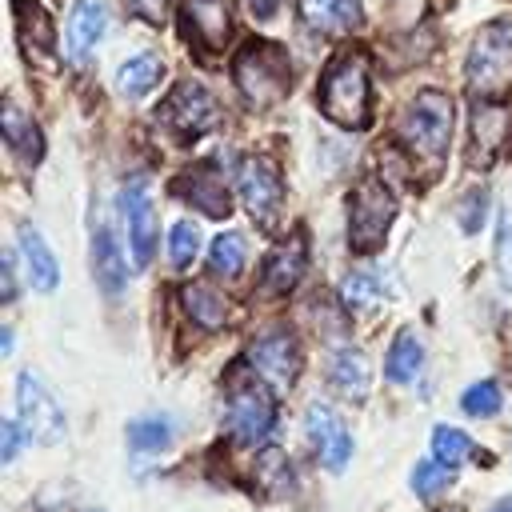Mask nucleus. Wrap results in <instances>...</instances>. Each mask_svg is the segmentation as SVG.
Masks as SVG:
<instances>
[{"instance_id": "obj_2", "label": "nucleus", "mask_w": 512, "mask_h": 512, "mask_svg": "<svg viewBox=\"0 0 512 512\" xmlns=\"http://www.w3.org/2000/svg\"><path fill=\"white\" fill-rule=\"evenodd\" d=\"M404 148L428 164H440L452 140V100L444 92H420L416 100H408V108L400 112L396 124Z\"/></svg>"}, {"instance_id": "obj_7", "label": "nucleus", "mask_w": 512, "mask_h": 512, "mask_svg": "<svg viewBox=\"0 0 512 512\" xmlns=\"http://www.w3.org/2000/svg\"><path fill=\"white\" fill-rule=\"evenodd\" d=\"M156 120H164V124L176 128V132L196 136V132H208V128L220 120V108H216L212 92H208L200 80H180V84L172 88V96L156 108Z\"/></svg>"}, {"instance_id": "obj_10", "label": "nucleus", "mask_w": 512, "mask_h": 512, "mask_svg": "<svg viewBox=\"0 0 512 512\" xmlns=\"http://www.w3.org/2000/svg\"><path fill=\"white\" fill-rule=\"evenodd\" d=\"M120 212H124V224H128V244H132V264L136 268H148L152 252H156V208H152V196H148V184L136 176L124 184L120 192Z\"/></svg>"}, {"instance_id": "obj_27", "label": "nucleus", "mask_w": 512, "mask_h": 512, "mask_svg": "<svg viewBox=\"0 0 512 512\" xmlns=\"http://www.w3.org/2000/svg\"><path fill=\"white\" fill-rule=\"evenodd\" d=\"M12 12H16V28H20V36H24L28 44H36L40 52H52V24H48L44 8L32 4V0H16Z\"/></svg>"}, {"instance_id": "obj_18", "label": "nucleus", "mask_w": 512, "mask_h": 512, "mask_svg": "<svg viewBox=\"0 0 512 512\" xmlns=\"http://www.w3.org/2000/svg\"><path fill=\"white\" fill-rule=\"evenodd\" d=\"M300 20L312 32L340 36L360 20V0H300Z\"/></svg>"}, {"instance_id": "obj_30", "label": "nucleus", "mask_w": 512, "mask_h": 512, "mask_svg": "<svg viewBox=\"0 0 512 512\" xmlns=\"http://www.w3.org/2000/svg\"><path fill=\"white\" fill-rule=\"evenodd\" d=\"M500 404H504V396H500V384H496V380H480V384H472V388L460 396V408H464L468 416H480V420L496 416Z\"/></svg>"}, {"instance_id": "obj_11", "label": "nucleus", "mask_w": 512, "mask_h": 512, "mask_svg": "<svg viewBox=\"0 0 512 512\" xmlns=\"http://www.w3.org/2000/svg\"><path fill=\"white\" fill-rule=\"evenodd\" d=\"M304 432H308V444H312V452L320 456V464L328 472H340L352 460V436H348V424L340 420L336 408L312 404L304 412Z\"/></svg>"}, {"instance_id": "obj_31", "label": "nucleus", "mask_w": 512, "mask_h": 512, "mask_svg": "<svg viewBox=\"0 0 512 512\" xmlns=\"http://www.w3.org/2000/svg\"><path fill=\"white\" fill-rule=\"evenodd\" d=\"M448 484H452V468H444V464H436V460H420V464L412 468V492L424 496V500L440 496Z\"/></svg>"}, {"instance_id": "obj_12", "label": "nucleus", "mask_w": 512, "mask_h": 512, "mask_svg": "<svg viewBox=\"0 0 512 512\" xmlns=\"http://www.w3.org/2000/svg\"><path fill=\"white\" fill-rule=\"evenodd\" d=\"M512 136V108L492 96L472 100V164H492Z\"/></svg>"}, {"instance_id": "obj_28", "label": "nucleus", "mask_w": 512, "mask_h": 512, "mask_svg": "<svg viewBox=\"0 0 512 512\" xmlns=\"http://www.w3.org/2000/svg\"><path fill=\"white\" fill-rule=\"evenodd\" d=\"M128 444L136 452H164L172 444V424L168 416H140L128 424Z\"/></svg>"}, {"instance_id": "obj_13", "label": "nucleus", "mask_w": 512, "mask_h": 512, "mask_svg": "<svg viewBox=\"0 0 512 512\" xmlns=\"http://www.w3.org/2000/svg\"><path fill=\"white\" fill-rule=\"evenodd\" d=\"M248 364L252 372L272 384V388H288L296 380V368H300V352H296V340L288 332H264L260 340H252L248 348Z\"/></svg>"}, {"instance_id": "obj_1", "label": "nucleus", "mask_w": 512, "mask_h": 512, "mask_svg": "<svg viewBox=\"0 0 512 512\" xmlns=\"http://www.w3.org/2000/svg\"><path fill=\"white\" fill-rule=\"evenodd\" d=\"M320 112L340 128L368 124V60L364 52H340L320 76Z\"/></svg>"}, {"instance_id": "obj_36", "label": "nucleus", "mask_w": 512, "mask_h": 512, "mask_svg": "<svg viewBox=\"0 0 512 512\" xmlns=\"http://www.w3.org/2000/svg\"><path fill=\"white\" fill-rule=\"evenodd\" d=\"M0 436H4V444H0V460H4V464H12L28 432L20 428V420H4V428H0Z\"/></svg>"}, {"instance_id": "obj_39", "label": "nucleus", "mask_w": 512, "mask_h": 512, "mask_svg": "<svg viewBox=\"0 0 512 512\" xmlns=\"http://www.w3.org/2000/svg\"><path fill=\"white\" fill-rule=\"evenodd\" d=\"M4 300H12L16 296V276H12V256H4Z\"/></svg>"}, {"instance_id": "obj_25", "label": "nucleus", "mask_w": 512, "mask_h": 512, "mask_svg": "<svg viewBox=\"0 0 512 512\" xmlns=\"http://www.w3.org/2000/svg\"><path fill=\"white\" fill-rule=\"evenodd\" d=\"M180 300H184L188 316H192L200 328H220V324L228 320V300H224L216 288H208V284H184Z\"/></svg>"}, {"instance_id": "obj_17", "label": "nucleus", "mask_w": 512, "mask_h": 512, "mask_svg": "<svg viewBox=\"0 0 512 512\" xmlns=\"http://www.w3.org/2000/svg\"><path fill=\"white\" fill-rule=\"evenodd\" d=\"M16 240H20V252H24V268H28L32 288L52 292V288L60 284V268H56V256H52V248L44 244V236H40L32 224H20Z\"/></svg>"}, {"instance_id": "obj_8", "label": "nucleus", "mask_w": 512, "mask_h": 512, "mask_svg": "<svg viewBox=\"0 0 512 512\" xmlns=\"http://www.w3.org/2000/svg\"><path fill=\"white\" fill-rule=\"evenodd\" d=\"M512 68V16H500L484 24L468 48V80L472 84H492Z\"/></svg>"}, {"instance_id": "obj_33", "label": "nucleus", "mask_w": 512, "mask_h": 512, "mask_svg": "<svg viewBox=\"0 0 512 512\" xmlns=\"http://www.w3.org/2000/svg\"><path fill=\"white\" fill-rule=\"evenodd\" d=\"M376 300H380V288L368 272H356V276L344 280V304L352 312H368V308H376Z\"/></svg>"}, {"instance_id": "obj_26", "label": "nucleus", "mask_w": 512, "mask_h": 512, "mask_svg": "<svg viewBox=\"0 0 512 512\" xmlns=\"http://www.w3.org/2000/svg\"><path fill=\"white\" fill-rule=\"evenodd\" d=\"M244 260H248V248H244V236L240 232H224L208 248V268L216 276H224V280H236L244 272Z\"/></svg>"}, {"instance_id": "obj_19", "label": "nucleus", "mask_w": 512, "mask_h": 512, "mask_svg": "<svg viewBox=\"0 0 512 512\" xmlns=\"http://www.w3.org/2000/svg\"><path fill=\"white\" fill-rule=\"evenodd\" d=\"M104 24H108L104 4H96V0H80V4L72 8V20H68V52H72V60H84V56L100 44Z\"/></svg>"}, {"instance_id": "obj_40", "label": "nucleus", "mask_w": 512, "mask_h": 512, "mask_svg": "<svg viewBox=\"0 0 512 512\" xmlns=\"http://www.w3.org/2000/svg\"><path fill=\"white\" fill-rule=\"evenodd\" d=\"M488 512H512V496H504V500H500V504H492Z\"/></svg>"}, {"instance_id": "obj_20", "label": "nucleus", "mask_w": 512, "mask_h": 512, "mask_svg": "<svg viewBox=\"0 0 512 512\" xmlns=\"http://www.w3.org/2000/svg\"><path fill=\"white\" fill-rule=\"evenodd\" d=\"M0 128H4V144H8L24 164H36V160H40V132H36V120H32L28 112H20L16 100H4Z\"/></svg>"}, {"instance_id": "obj_23", "label": "nucleus", "mask_w": 512, "mask_h": 512, "mask_svg": "<svg viewBox=\"0 0 512 512\" xmlns=\"http://www.w3.org/2000/svg\"><path fill=\"white\" fill-rule=\"evenodd\" d=\"M420 364H424V344L416 340V332H396L392 348H388V360H384V376L392 384H408L420 376Z\"/></svg>"}, {"instance_id": "obj_22", "label": "nucleus", "mask_w": 512, "mask_h": 512, "mask_svg": "<svg viewBox=\"0 0 512 512\" xmlns=\"http://www.w3.org/2000/svg\"><path fill=\"white\" fill-rule=\"evenodd\" d=\"M332 384L352 396V400H364L368 396V384H372V368H368V356L360 348H340L332 356Z\"/></svg>"}, {"instance_id": "obj_15", "label": "nucleus", "mask_w": 512, "mask_h": 512, "mask_svg": "<svg viewBox=\"0 0 512 512\" xmlns=\"http://www.w3.org/2000/svg\"><path fill=\"white\" fill-rule=\"evenodd\" d=\"M188 204H196L204 216H228V208H232V200H228V188H224V180H220V172L216 168H188L176 184H172Z\"/></svg>"}, {"instance_id": "obj_16", "label": "nucleus", "mask_w": 512, "mask_h": 512, "mask_svg": "<svg viewBox=\"0 0 512 512\" xmlns=\"http://www.w3.org/2000/svg\"><path fill=\"white\" fill-rule=\"evenodd\" d=\"M304 264H308V248H304V232H292L288 244H280L268 264H264V288L268 292H288L296 288V280L304 276Z\"/></svg>"}, {"instance_id": "obj_35", "label": "nucleus", "mask_w": 512, "mask_h": 512, "mask_svg": "<svg viewBox=\"0 0 512 512\" xmlns=\"http://www.w3.org/2000/svg\"><path fill=\"white\" fill-rule=\"evenodd\" d=\"M484 208H488V196H484V192H468V196H464V204H460V224H464V232H476V228H480Z\"/></svg>"}, {"instance_id": "obj_32", "label": "nucleus", "mask_w": 512, "mask_h": 512, "mask_svg": "<svg viewBox=\"0 0 512 512\" xmlns=\"http://www.w3.org/2000/svg\"><path fill=\"white\" fill-rule=\"evenodd\" d=\"M168 252H172V264H176V268H188V264L196 260V252H200V228H196V224H188V220L172 224Z\"/></svg>"}, {"instance_id": "obj_24", "label": "nucleus", "mask_w": 512, "mask_h": 512, "mask_svg": "<svg viewBox=\"0 0 512 512\" xmlns=\"http://www.w3.org/2000/svg\"><path fill=\"white\" fill-rule=\"evenodd\" d=\"M160 72H164L160 56H152V52H136V56H128V60L120 64V72H116V88H120L124 96H144V92L156 88Z\"/></svg>"}, {"instance_id": "obj_37", "label": "nucleus", "mask_w": 512, "mask_h": 512, "mask_svg": "<svg viewBox=\"0 0 512 512\" xmlns=\"http://www.w3.org/2000/svg\"><path fill=\"white\" fill-rule=\"evenodd\" d=\"M132 8H136L140 20H148V24H164V8H168V0H132Z\"/></svg>"}, {"instance_id": "obj_21", "label": "nucleus", "mask_w": 512, "mask_h": 512, "mask_svg": "<svg viewBox=\"0 0 512 512\" xmlns=\"http://www.w3.org/2000/svg\"><path fill=\"white\" fill-rule=\"evenodd\" d=\"M92 272H96V280H100V288L108 296H116L124 288V260H120L116 240H112V232H108L104 220L92 228Z\"/></svg>"}, {"instance_id": "obj_3", "label": "nucleus", "mask_w": 512, "mask_h": 512, "mask_svg": "<svg viewBox=\"0 0 512 512\" xmlns=\"http://www.w3.org/2000/svg\"><path fill=\"white\" fill-rule=\"evenodd\" d=\"M292 72H288V52L280 44L256 40L236 56V88L252 108H268L284 96Z\"/></svg>"}, {"instance_id": "obj_9", "label": "nucleus", "mask_w": 512, "mask_h": 512, "mask_svg": "<svg viewBox=\"0 0 512 512\" xmlns=\"http://www.w3.org/2000/svg\"><path fill=\"white\" fill-rule=\"evenodd\" d=\"M240 196H244L248 216L260 228H276L280 204H284V188H280V172L264 156L244 160V168H240Z\"/></svg>"}, {"instance_id": "obj_34", "label": "nucleus", "mask_w": 512, "mask_h": 512, "mask_svg": "<svg viewBox=\"0 0 512 512\" xmlns=\"http://www.w3.org/2000/svg\"><path fill=\"white\" fill-rule=\"evenodd\" d=\"M496 272L512 292V212L508 208L500 212V228H496Z\"/></svg>"}, {"instance_id": "obj_5", "label": "nucleus", "mask_w": 512, "mask_h": 512, "mask_svg": "<svg viewBox=\"0 0 512 512\" xmlns=\"http://www.w3.org/2000/svg\"><path fill=\"white\" fill-rule=\"evenodd\" d=\"M16 420L28 432V440H40V444H60L68 432L60 400L48 392V384L36 372L16 376Z\"/></svg>"}, {"instance_id": "obj_14", "label": "nucleus", "mask_w": 512, "mask_h": 512, "mask_svg": "<svg viewBox=\"0 0 512 512\" xmlns=\"http://www.w3.org/2000/svg\"><path fill=\"white\" fill-rule=\"evenodd\" d=\"M184 32L204 52H216L232 36V0H184Z\"/></svg>"}, {"instance_id": "obj_38", "label": "nucleus", "mask_w": 512, "mask_h": 512, "mask_svg": "<svg viewBox=\"0 0 512 512\" xmlns=\"http://www.w3.org/2000/svg\"><path fill=\"white\" fill-rule=\"evenodd\" d=\"M276 4H280V0H248V8H252L256 20H268V16L276 12Z\"/></svg>"}, {"instance_id": "obj_29", "label": "nucleus", "mask_w": 512, "mask_h": 512, "mask_svg": "<svg viewBox=\"0 0 512 512\" xmlns=\"http://www.w3.org/2000/svg\"><path fill=\"white\" fill-rule=\"evenodd\" d=\"M464 456H472V440H468V432L448 428V424H436V428H432V460L444 464V468H456Z\"/></svg>"}, {"instance_id": "obj_6", "label": "nucleus", "mask_w": 512, "mask_h": 512, "mask_svg": "<svg viewBox=\"0 0 512 512\" xmlns=\"http://www.w3.org/2000/svg\"><path fill=\"white\" fill-rule=\"evenodd\" d=\"M224 424L232 432V440L240 444H264L272 424H276V404L272 392L264 388V380H240L228 392L224 404Z\"/></svg>"}, {"instance_id": "obj_4", "label": "nucleus", "mask_w": 512, "mask_h": 512, "mask_svg": "<svg viewBox=\"0 0 512 512\" xmlns=\"http://www.w3.org/2000/svg\"><path fill=\"white\" fill-rule=\"evenodd\" d=\"M396 216V196L380 176H364L348 200V244L356 252H376Z\"/></svg>"}]
</instances>
